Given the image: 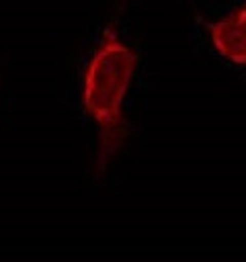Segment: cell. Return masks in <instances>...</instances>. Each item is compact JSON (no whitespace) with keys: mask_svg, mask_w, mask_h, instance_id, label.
<instances>
[{"mask_svg":"<svg viewBox=\"0 0 246 262\" xmlns=\"http://www.w3.org/2000/svg\"><path fill=\"white\" fill-rule=\"evenodd\" d=\"M137 55L117 39L115 33L105 31L102 43L94 51L84 76V106L96 121L102 133V151L115 149L123 127V98L135 72Z\"/></svg>","mask_w":246,"mask_h":262,"instance_id":"6da1fadb","label":"cell"},{"mask_svg":"<svg viewBox=\"0 0 246 262\" xmlns=\"http://www.w3.org/2000/svg\"><path fill=\"white\" fill-rule=\"evenodd\" d=\"M215 51L232 63L246 66V4L236 8L228 18L209 25Z\"/></svg>","mask_w":246,"mask_h":262,"instance_id":"7a4b0ae2","label":"cell"}]
</instances>
